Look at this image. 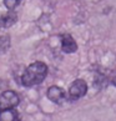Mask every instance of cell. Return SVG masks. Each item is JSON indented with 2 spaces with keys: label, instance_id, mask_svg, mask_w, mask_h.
<instances>
[{
  "label": "cell",
  "instance_id": "cell-1",
  "mask_svg": "<svg viewBox=\"0 0 116 121\" xmlns=\"http://www.w3.org/2000/svg\"><path fill=\"white\" fill-rule=\"evenodd\" d=\"M47 75V66L43 61H35L25 69L21 76V84L25 87H31L41 84Z\"/></svg>",
  "mask_w": 116,
  "mask_h": 121
},
{
  "label": "cell",
  "instance_id": "cell-4",
  "mask_svg": "<svg viewBox=\"0 0 116 121\" xmlns=\"http://www.w3.org/2000/svg\"><path fill=\"white\" fill-rule=\"evenodd\" d=\"M46 95L49 97V100L52 101V102H55V104H61V102L65 100V92H64V90H62L61 87L56 86V85L49 87Z\"/></svg>",
  "mask_w": 116,
  "mask_h": 121
},
{
  "label": "cell",
  "instance_id": "cell-6",
  "mask_svg": "<svg viewBox=\"0 0 116 121\" xmlns=\"http://www.w3.org/2000/svg\"><path fill=\"white\" fill-rule=\"evenodd\" d=\"M17 20V15L11 10H9L5 14H0V29H8L13 26Z\"/></svg>",
  "mask_w": 116,
  "mask_h": 121
},
{
  "label": "cell",
  "instance_id": "cell-8",
  "mask_svg": "<svg viewBox=\"0 0 116 121\" xmlns=\"http://www.w3.org/2000/svg\"><path fill=\"white\" fill-rule=\"evenodd\" d=\"M19 3L20 0H4V5L8 10H14V8H16Z\"/></svg>",
  "mask_w": 116,
  "mask_h": 121
},
{
  "label": "cell",
  "instance_id": "cell-3",
  "mask_svg": "<svg viewBox=\"0 0 116 121\" xmlns=\"http://www.w3.org/2000/svg\"><path fill=\"white\" fill-rule=\"evenodd\" d=\"M86 92H87V84L82 79L75 80L69 87V96L71 100H77V99L85 96Z\"/></svg>",
  "mask_w": 116,
  "mask_h": 121
},
{
  "label": "cell",
  "instance_id": "cell-5",
  "mask_svg": "<svg viewBox=\"0 0 116 121\" xmlns=\"http://www.w3.org/2000/svg\"><path fill=\"white\" fill-rule=\"evenodd\" d=\"M61 49L66 54H73L77 50V44L70 34H64L61 39Z\"/></svg>",
  "mask_w": 116,
  "mask_h": 121
},
{
  "label": "cell",
  "instance_id": "cell-7",
  "mask_svg": "<svg viewBox=\"0 0 116 121\" xmlns=\"http://www.w3.org/2000/svg\"><path fill=\"white\" fill-rule=\"evenodd\" d=\"M19 112L13 107V109H6L0 111V121H19Z\"/></svg>",
  "mask_w": 116,
  "mask_h": 121
},
{
  "label": "cell",
  "instance_id": "cell-9",
  "mask_svg": "<svg viewBox=\"0 0 116 121\" xmlns=\"http://www.w3.org/2000/svg\"><path fill=\"white\" fill-rule=\"evenodd\" d=\"M109 81H110L111 85L116 86V69H114V70L110 73V75H109Z\"/></svg>",
  "mask_w": 116,
  "mask_h": 121
},
{
  "label": "cell",
  "instance_id": "cell-2",
  "mask_svg": "<svg viewBox=\"0 0 116 121\" xmlns=\"http://www.w3.org/2000/svg\"><path fill=\"white\" fill-rule=\"evenodd\" d=\"M20 102V97L15 91L8 90L0 94V111L16 107Z\"/></svg>",
  "mask_w": 116,
  "mask_h": 121
}]
</instances>
